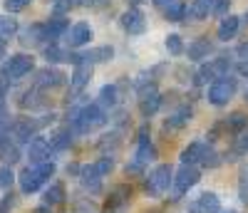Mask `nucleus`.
Wrapping results in <instances>:
<instances>
[{
    "instance_id": "1",
    "label": "nucleus",
    "mask_w": 248,
    "mask_h": 213,
    "mask_svg": "<svg viewBox=\"0 0 248 213\" xmlns=\"http://www.w3.org/2000/svg\"><path fill=\"white\" fill-rule=\"evenodd\" d=\"M107 109H102L97 102H90V104H82V106H75L67 114V122H70V129L75 134H90L99 126L107 124Z\"/></svg>"
},
{
    "instance_id": "2",
    "label": "nucleus",
    "mask_w": 248,
    "mask_h": 213,
    "mask_svg": "<svg viewBox=\"0 0 248 213\" xmlns=\"http://www.w3.org/2000/svg\"><path fill=\"white\" fill-rule=\"evenodd\" d=\"M50 122H55V114H47L45 119L17 117V119H13V124H10V137H13L15 144H30V141L37 137V132L43 129L45 124H50Z\"/></svg>"
},
{
    "instance_id": "3",
    "label": "nucleus",
    "mask_w": 248,
    "mask_h": 213,
    "mask_svg": "<svg viewBox=\"0 0 248 213\" xmlns=\"http://www.w3.org/2000/svg\"><path fill=\"white\" fill-rule=\"evenodd\" d=\"M171 183H174V168L169 164H159L154 171L147 176V181H144V191H147V196L156 198V196L167 194Z\"/></svg>"
},
{
    "instance_id": "4",
    "label": "nucleus",
    "mask_w": 248,
    "mask_h": 213,
    "mask_svg": "<svg viewBox=\"0 0 248 213\" xmlns=\"http://www.w3.org/2000/svg\"><path fill=\"white\" fill-rule=\"evenodd\" d=\"M236 94V77H218L211 82V87H209V102L214 106H226Z\"/></svg>"
},
{
    "instance_id": "5",
    "label": "nucleus",
    "mask_w": 248,
    "mask_h": 213,
    "mask_svg": "<svg viewBox=\"0 0 248 213\" xmlns=\"http://www.w3.org/2000/svg\"><path fill=\"white\" fill-rule=\"evenodd\" d=\"M35 70V57L32 55H25V52H17V55H10L8 62L3 65V72L10 82L15 79H23L25 75H30Z\"/></svg>"
},
{
    "instance_id": "6",
    "label": "nucleus",
    "mask_w": 248,
    "mask_h": 213,
    "mask_svg": "<svg viewBox=\"0 0 248 213\" xmlns=\"http://www.w3.org/2000/svg\"><path fill=\"white\" fill-rule=\"evenodd\" d=\"M199 181H201V171H199V168L189 166V164H181V168L174 174V183H171L174 186V196L171 198H181L186 191L194 188Z\"/></svg>"
},
{
    "instance_id": "7",
    "label": "nucleus",
    "mask_w": 248,
    "mask_h": 213,
    "mask_svg": "<svg viewBox=\"0 0 248 213\" xmlns=\"http://www.w3.org/2000/svg\"><path fill=\"white\" fill-rule=\"evenodd\" d=\"M159 106H161V94L156 92L154 82L149 84V87H139V114L144 119L154 117L159 112Z\"/></svg>"
},
{
    "instance_id": "8",
    "label": "nucleus",
    "mask_w": 248,
    "mask_h": 213,
    "mask_svg": "<svg viewBox=\"0 0 248 213\" xmlns=\"http://www.w3.org/2000/svg\"><path fill=\"white\" fill-rule=\"evenodd\" d=\"M92 79V62L85 57V55H79V60L75 62V70H72V77H70V87L72 92H82L90 84Z\"/></svg>"
},
{
    "instance_id": "9",
    "label": "nucleus",
    "mask_w": 248,
    "mask_h": 213,
    "mask_svg": "<svg viewBox=\"0 0 248 213\" xmlns=\"http://www.w3.org/2000/svg\"><path fill=\"white\" fill-rule=\"evenodd\" d=\"M129 201H132V186L119 183V186L112 188L109 198L105 201V213H119L129 206Z\"/></svg>"
},
{
    "instance_id": "10",
    "label": "nucleus",
    "mask_w": 248,
    "mask_h": 213,
    "mask_svg": "<svg viewBox=\"0 0 248 213\" xmlns=\"http://www.w3.org/2000/svg\"><path fill=\"white\" fill-rule=\"evenodd\" d=\"M119 25L129 35H141L144 30H147V17H144V13L139 8H129V10H124L119 15Z\"/></svg>"
},
{
    "instance_id": "11",
    "label": "nucleus",
    "mask_w": 248,
    "mask_h": 213,
    "mask_svg": "<svg viewBox=\"0 0 248 213\" xmlns=\"http://www.w3.org/2000/svg\"><path fill=\"white\" fill-rule=\"evenodd\" d=\"M45 181L47 179L43 176V171H40L37 166H28L25 171L17 176V183H20V191H23V194H35V191L43 188Z\"/></svg>"
},
{
    "instance_id": "12",
    "label": "nucleus",
    "mask_w": 248,
    "mask_h": 213,
    "mask_svg": "<svg viewBox=\"0 0 248 213\" xmlns=\"http://www.w3.org/2000/svg\"><path fill=\"white\" fill-rule=\"evenodd\" d=\"M154 156H156V149H154V144L149 141V132H147V126H144V129H139L137 154H134V159H132V161H137L139 166H147Z\"/></svg>"
},
{
    "instance_id": "13",
    "label": "nucleus",
    "mask_w": 248,
    "mask_h": 213,
    "mask_svg": "<svg viewBox=\"0 0 248 213\" xmlns=\"http://www.w3.org/2000/svg\"><path fill=\"white\" fill-rule=\"evenodd\" d=\"M65 84V75L55 67H45L40 70L37 77H35V87L37 90H55V87H62Z\"/></svg>"
},
{
    "instance_id": "14",
    "label": "nucleus",
    "mask_w": 248,
    "mask_h": 213,
    "mask_svg": "<svg viewBox=\"0 0 248 213\" xmlns=\"http://www.w3.org/2000/svg\"><path fill=\"white\" fill-rule=\"evenodd\" d=\"M50 141L45 137H35L30 144H28V159L32 161V166L43 164V161H50Z\"/></svg>"
},
{
    "instance_id": "15",
    "label": "nucleus",
    "mask_w": 248,
    "mask_h": 213,
    "mask_svg": "<svg viewBox=\"0 0 248 213\" xmlns=\"http://www.w3.org/2000/svg\"><path fill=\"white\" fill-rule=\"evenodd\" d=\"M189 213H221V201H218L216 194L206 191V194H201L196 201L189 203Z\"/></svg>"
},
{
    "instance_id": "16",
    "label": "nucleus",
    "mask_w": 248,
    "mask_h": 213,
    "mask_svg": "<svg viewBox=\"0 0 248 213\" xmlns=\"http://www.w3.org/2000/svg\"><path fill=\"white\" fill-rule=\"evenodd\" d=\"M65 40H67L70 47H85L87 42L92 40V28H90V23H75V25L67 30Z\"/></svg>"
},
{
    "instance_id": "17",
    "label": "nucleus",
    "mask_w": 248,
    "mask_h": 213,
    "mask_svg": "<svg viewBox=\"0 0 248 213\" xmlns=\"http://www.w3.org/2000/svg\"><path fill=\"white\" fill-rule=\"evenodd\" d=\"M186 55H189L191 62H203L209 60V55H214V42L209 37H196L189 47H186Z\"/></svg>"
},
{
    "instance_id": "18",
    "label": "nucleus",
    "mask_w": 248,
    "mask_h": 213,
    "mask_svg": "<svg viewBox=\"0 0 248 213\" xmlns=\"http://www.w3.org/2000/svg\"><path fill=\"white\" fill-rule=\"evenodd\" d=\"M70 30V20L65 15H55L45 23V32H47V42H57L60 37H65Z\"/></svg>"
},
{
    "instance_id": "19",
    "label": "nucleus",
    "mask_w": 248,
    "mask_h": 213,
    "mask_svg": "<svg viewBox=\"0 0 248 213\" xmlns=\"http://www.w3.org/2000/svg\"><path fill=\"white\" fill-rule=\"evenodd\" d=\"M79 179H82V186H85V191H90V194H99L102 179H105V176L97 171V166H94V164H90V166H82Z\"/></svg>"
},
{
    "instance_id": "20",
    "label": "nucleus",
    "mask_w": 248,
    "mask_h": 213,
    "mask_svg": "<svg viewBox=\"0 0 248 213\" xmlns=\"http://www.w3.org/2000/svg\"><path fill=\"white\" fill-rule=\"evenodd\" d=\"M20 42H23V45H30V47H35V45H45V42H47L45 25H43V23H32V25H28V28L23 30V37H20Z\"/></svg>"
},
{
    "instance_id": "21",
    "label": "nucleus",
    "mask_w": 248,
    "mask_h": 213,
    "mask_svg": "<svg viewBox=\"0 0 248 213\" xmlns=\"http://www.w3.org/2000/svg\"><path fill=\"white\" fill-rule=\"evenodd\" d=\"M238 28H241V20H238L236 15H226V17H221L216 35H218V40L229 42V40H233V37L238 35Z\"/></svg>"
},
{
    "instance_id": "22",
    "label": "nucleus",
    "mask_w": 248,
    "mask_h": 213,
    "mask_svg": "<svg viewBox=\"0 0 248 213\" xmlns=\"http://www.w3.org/2000/svg\"><path fill=\"white\" fill-rule=\"evenodd\" d=\"M191 122V106H179V109L164 122V129H181Z\"/></svg>"
},
{
    "instance_id": "23",
    "label": "nucleus",
    "mask_w": 248,
    "mask_h": 213,
    "mask_svg": "<svg viewBox=\"0 0 248 213\" xmlns=\"http://www.w3.org/2000/svg\"><path fill=\"white\" fill-rule=\"evenodd\" d=\"M203 149H206V144H203V141H191V144L181 152V164H189V166L199 164V161H201V156H203Z\"/></svg>"
},
{
    "instance_id": "24",
    "label": "nucleus",
    "mask_w": 248,
    "mask_h": 213,
    "mask_svg": "<svg viewBox=\"0 0 248 213\" xmlns=\"http://www.w3.org/2000/svg\"><path fill=\"white\" fill-rule=\"evenodd\" d=\"M221 126H223L226 132H231V134H243L246 126H248V117L243 112H233L226 122H221Z\"/></svg>"
},
{
    "instance_id": "25",
    "label": "nucleus",
    "mask_w": 248,
    "mask_h": 213,
    "mask_svg": "<svg viewBox=\"0 0 248 213\" xmlns=\"http://www.w3.org/2000/svg\"><path fill=\"white\" fill-rule=\"evenodd\" d=\"M119 102V90H117V84H105V87L99 90V106L102 109H112V106H117Z\"/></svg>"
},
{
    "instance_id": "26",
    "label": "nucleus",
    "mask_w": 248,
    "mask_h": 213,
    "mask_svg": "<svg viewBox=\"0 0 248 213\" xmlns=\"http://www.w3.org/2000/svg\"><path fill=\"white\" fill-rule=\"evenodd\" d=\"M211 8H214V0H194V3L186 8V15H189L191 20H206L209 13H211Z\"/></svg>"
},
{
    "instance_id": "27",
    "label": "nucleus",
    "mask_w": 248,
    "mask_h": 213,
    "mask_svg": "<svg viewBox=\"0 0 248 213\" xmlns=\"http://www.w3.org/2000/svg\"><path fill=\"white\" fill-rule=\"evenodd\" d=\"M17 104L23 106V109H37V106H43V97H40L37 87H32V90H25L23 94H20Z\"/></svg>"
},
{
    "instance_id": "28",
    "label": "nucleus",
    "mask_w": 248,
    "mask_h": 213,
    "mask_svg": "<svg viewBox=\"0 0 248 213\" xmlns=\"http://www.w3.org/2000/svg\"><path fill=\"white\" fill-rule=\"evenodd\" d=\"M45 206H57L65 201V186L62 183H52L50 188H45V196H43Z\"/></svg>"
},
{
    "instance_id": "29",
    "label": "nucleus",
    "mask_w": 248,
    "mask_h": 213,
    "mask_svg": "<svg viewBox=\"0 0 248 213\" xmlns=\"http://www.w3.org/2000/svg\"><path fill=\"white\" fill-rule=\"evenodd\" d=\"M119 144H122V137H119V132H112V134H105L99 139V149L105 152V156H112L117 149H119Z\"/></svg>"
},
{
    "instance_id": "30",
    "label": "nucleus",
    "mask_w": 248,
    "mask_h": 213,
    "mask_svg": "<svg viewBox=\"0 0 248 213\" xmlns=\"http://www.w3.org/2000/svg\"><path fill=\"white\" fill-rule=\"evenodd\" d=\"M164 17L171 20V23H181V20L186 17V5L179 3V0H174V3H169L167 8H164Z\"/></svg>"
},
{
    "instance_id": "31",
    "label": "nucleus",
    "mask_w": 248,
    "mask_h": 213,
    "mask_svg": "<svg viewBox=\"0 0 248 213\" xmlns=\"http://www.w3.org/2000/svg\"><path fill=\"white\" fill-rule=\"evenodd\" d=\"M72 144V132H57L55 137H50V149L52 152H65Z\"/></svg>"
},
{
    "instance_id": "32",
    "label": "nucleus",
    "mask_w": 248,
    "mask_h": 213,
    "mask_svg": "<svg viewBox=\"0 0 248 213\" xmlns=\"http://www.w3.org/2000/svg\"><path fill=\"white\" fill-rule=\"evenodd\" d=\"M112 55H114V50L109 47V45H102V47H94L92 52H85V57L92 62H107V60H112Z\"/></svg>"
},
{
    "instance_id": "33",
    "label": "nucleus",
    "mask_w": 248,
    "mask_h": 213,
    "mask_svg": "<svg viewBox=\"0 0 248 213\" xmlns=\"http://www.w3.org/2000/svg\"><path fill=\"white\" fill-rule=\"evenodd\" d=\"M17 32V20L15 17H8V15H0V37H13Z\"/></svg>"
},
{
    "instance_id": "34",
    "label": "nucleus",
    "mask_w": 248,
    "mask_h": 213,
    "mask_svg": "<svg viewBox=\"0 0 248 213\" xmlns=\"http://www.w3.org/2000/svg\"><path fill=\"white\" fill-rule=\"evenodd\" d=\"M203 168H216L218 164H221V159H218V152L216 149H211V146H206L203 149V156H201V161H199Z\"/></svg>"
},
{
    "instance_id": "35",
    "label": "nucleus",
    "mask_w": 248,
    "mask_h": 213,
    "mask_svg": "<svg viewBox=\"0 0 248 213\" xmlns=\"http://www.w3.org/2000/svg\"><path fill=\"white\" fill-rule=\"evenodd\" d=\"M167 50H169V55H174V57H179L181 52H186V47H184V40H181V35H169L167 37Z\"/></svg>"
},
{
    "instance_id": "36",
    "label": "nucleus",
    "mask_w": 248,
    "mask_h": 213,
    "mask_svg": "<svg viewBox=\"0 0 248 213\" xmlns=\"http://www.w3.org/2000/svg\"><path fill=\"white\" fill-rule=\"evenodd\" d=\"M0 159L5 161V166H13L15 161H20V149H17V144H15V141H10V144L5 146V152L0 154Z\"/></svg>"
},
{
    "instance_id": "37",
    "label": "nucleus",
    "mask_w": 248,
    "mask_h": 213,
    "mask_svg": "<svg viewBox=\"0 0 248 213\" xmlns=\"http://www.w3.org/2000/svg\"><path fill=\"white\" fill-rule=\"evenodd\" d=\"M82 0H52V5H55V13L57 15H65V13H70L75 5H79Z\"/></svg>"
},
{
    "instance_id": "38",
    "label": "nucleus",
    "mask_w": 248,
    "mask_h": 213,
    "mask_svg": "<svg viewBox=\"0 0 248 213\" xmlns=\"http://www.w3.org/2000/svg\"><path fill=\"white\" fill-rule=\"evenodd\" d=\"M15 181V174L10 166H0V188H10Z\"/></svg>"
},
{
    "instance_id": "39",
    "label": "nucleus",
    "mask_w": 248,
    "mask_h": 213,
    "mask_svg": "<svg viewBox=\"0 0 248 213\" xmlns=\"http://www.w3.org/2000/svg\"><path fill=\"white\" fill-rule=\"evenodd\" d=\"M229 10H231V0H214V8H211L214 15L226 17V15H229Z\"/></svg>"
},
{
    "instance_id": "40",
    "label": "nucleus",
    "mask_w": 248,
    "mask_h": 213,
    "mask_svg": "<svg viewBox=\"0 0 248 213\" xmlns=\"http://www.w3.org/2000/svg\"><path fill=\"white\" fill-rule=\"evenodd\" d=\"M30 0H5V10L8 13H23L28 8Z\"/></svg>"
},
{
    "instance_id": "41",
    "label": "nucleus",
    "mask_w": 248,
    "mask_h": 213,
    "mask_svg": "<svg viewBox=\"0 0 248 213\" xmlns=\"http://www.w3.org/2000/svg\"><path fill=\"white\" fill-rule=\"evenodd\" d=\"M238 196H241V201L248 206V171L241 174V181H238Z\"/></svg>"
},
{
    "instance_id": "42",
    "label": "nucleus",
    "mask_w": 248,
    "mask_h": 213,
    "mask_svg": "<svg viewBox=\"0 0 248 213\" xmlns=\"http://www.w3.org/2000/svg\"><path fill=\"white\" fill-rule=\"evenodd\" d=\"M37 168L43 171V176H45V179H50V176L55 174V164H52V161H43V164H37Z\"/></svg>"
},
{
    "instance_id": "43",
    "label": "nucleus",
    "mask_w": 248,
    "mask_h": 213,
    "mask_svg": "<svg viewBox=\"0 0 248 213\" xmlns=\"http://www.w3.org/2000/svg\"><path fill=\"white\" fill-rule=\"evenodd\" d=\"M82 3H85L87 8H105V5H109V0H82Z\"/></svg>"
},
{
    "instance_id": "44",
    "label": "nucleus",
    "mask_w": 248,
    "mask_h": 213,
    "mask_svg": "<svg viewBox=\"0 0 248 213\" xmlns=\"http://www.w3.org/2000/svg\"><path fill=\"white\" fill-rule=\"evenodd\" d=\"M8 90H10V79L5 77V72H3V70H0V94H5Z\"/></svg>"
},
{
    "instance_id": "45",
    "label": "nucleus",
    "mask_w": 248,
    "mask_h": 213,
    "mask_svg": "<svg viewBox=\"0 0 248 213\" xmlns=\"http://www.w3.org/2000/svg\"><path fill=\"white\" fill-rule=\"evenodd\" d=\"M10 208H13V194H8L3 198V203H0V213H10Z\"/></svg>"
},
{
    "instance_id": "46",
    "label": "nucleus",
    "mask_w": 248,
    "mask_h": 213,
    "mask_svg": "<svg viewBox=\"0 0 248 213\" xmlns=\"http://www.w3.org/2000/svg\"><path fill=\"white\" fill-rule=\"evenodd\" d=\"M236 55L241 57V62H248V42H243V45H238Z\"/></svg>"
},
{
    "instance_id": "47",
    "label": "nucleus",
    "mask_w": 248,
    "mask_h": 213,
    "mask_svg": "<svg viewBox=\"0 0 248 213\" xmlns=\"http://www.w3.org/2000/svg\"><path fill=\"white\" fill-rule=\"evenodd\" d=\"M5 55H8V40H5V37H0V62L5 60Z\"/></svg>"
},
{
    "instance_id": "48",
    "label": "nucleus",
    "mask_w": 248,
    "mask_h": 213,
    "mask_svg": "<svg viewBox=\"0 0 248 213\" xmlns=\"http://www.w3.org/2000/svg\"><path fill=\"white\" fill-rule=\"evenodd\" d=\"M236 70H238V75L248 77V62H238V65H236Z\"/></svg>"
},
{
    "instance_id": "49",
    "label": "nucleus",
    "mask_w": 248,
    "mask_h": 213,
    "mask_svg": "<svg viewBox=\"0 0 248 213\" xmlns=\"http://www.w3.org/2000/svg\"><path fill=\"white\" fill-rule=\"evenodd\" d=\"M79 171H82V166H77V164H70V166H67V174H75V176H79Z\"/></svg>"
},
{
    "instance_id": "50",
    "label": "nucleus",
    "mask_w": 248,
    "mask_h": 213,
    "mask_svg": "<svg viewBox=\"0 0 248 213\" xmlns=\"http://www.w3.org/2000/svg\"><path fill=\"white\" fill-rule=\"evenodd\" d=\"M0 117H8V109H5V97L0 94Z\"/></svg>"
},
{
    "instance_id": "51",
    "label": "nucleus",
    "mask_w": 248,
    "mask_h": 213,
    "mask_svg": "<svg viewBox=\"0 0 248 213\" xmlns=\"http://www.w3.org/2000/svg\"><path fill=\"white\" fill-rule=\"evenodd\" d=\"M169 3H174V0H154V5H156V8H167Z\"/></svg>"
},
{
    "instance_id": "52",
    "label": "nucleus",
    "mask_w": 248,
    "mask_h": 213,
    "mask_svg": "<svg viewBox=\"0 0 248 213\" xmlns=\"http://www.w3.org/2000/svg\"><path fill=\"white\" fill-rule=\"evenodd\" d=\"M32 213H50V206H40V208H35Z\"/></svg>"
},
{
    "instance_id": "53",
    "label": "nucleus",
    "mask_w": 248,
    "mask_h": 213,
    "mask_svg": "<svg viewBox=\"0 0 248 213\" xmlns=\"http://www.w3.org/2000/svg\"><path fill=\"white\" fill-rule=\"evenodd\" d=\"M129 3H134V5H139V3H141V0H129Z\"/></svg>"
},
{
    "instance_id": "54",
    "label": "nucleus",
    "mask_w": 248,
    "mask_h": 213,
    "mask_svg": "<svg viewBox=\"0 0 248 213\" xmlns=\"http://www.w3.org/2000/svg\"><path fill=\"white\" fill-rule=\"evenodd\" d=\"M221 213H238V211H221Z\"/></svg>"
},
{
    "instance_id": "55",
    "label": "nucleus",
    "mask_w": 248,
    "mask_h": 213,
    "mask_svg": "<svg viewBox=\"0 0 248 213\" xmlns=\"http://www.w3.org/2000/svg\"><path fill=\"white\" fill-rule=\"evenodd\" d=\"M246 102H248V90H246Z\"/></svg>"
},
{
    "instance_id": "56",
    "label": "nucleus",
    "mask_w": 248,
    "mask_h": 213,
    "mask_svg": "<svg viewBox=\"0 0 248 213\" xmlns=\"http://www.w3.org/2000/svg\"><path fill=\"white\" fill-rule=\"evenodd\" d=\"M246 20H248V13H246Z\"/></svg>"
}]
</instances>
